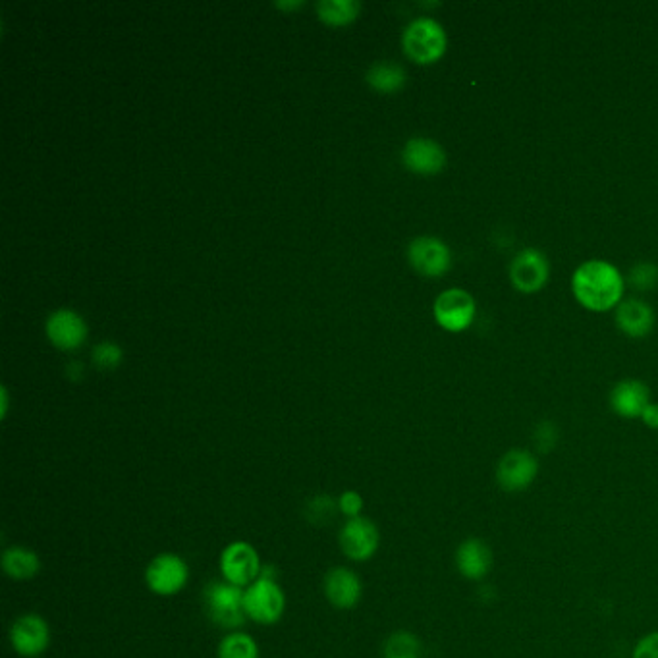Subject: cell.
I'll use <instances>...</instances> for the list:
<instances>
[{"instance_id":"obj_7","label":"cell","mask_w":658,"mask_h":658,"mask_svg":"<svg viewBox=\"0 0 658 658\" xmlns=\"http://www.w3.org/2000/svg\"><path fill=\"white\" fill-rule=\"evenodd\" d=\"M539 475V460L533 456V452L514 448L508 450L500 460L494 471L496 485L504 493H523L527 491L533 481Z\"/></svg>"},{"instance_id":"obj_26","label":"cell","mask_w":658,"mask_h":658,"mask_svg":"<svg viewBox=\"0 0 658 658\" xmlns=\"http://www.w3.org/2000/svg\"><path fill=\"white\" fill-rule=\"evenodd\" d=\"M93 359L99 367L112 369L122 361V350L112 342H103L93 350Z\"/></svg>"},{"instance_id":"obj_16","label":"cell","mask_w":658,"mask_h":658,"mask_svg":"<svg viewBox=\"0 0 658 658\" xmlns=\"http://www.w3.org/2000/svg\"><path fill=\"white\" fill-rule=\"evenodd\" d=\"M456 568L466 579L481 581L493 570V552L481 539H466L456 549Z\"/></svg>"},{"instance_id":"obj_13","label":"cell","mask_w":658,"mask_h":658,"mask_svg":"<svg viewBox=\"0 0 658 658\" xmlns=\"http://www.w3.org/2000/svg\"><path fill=\"white\" fill-rule=\"evenodd\" d=\"M325 597L334 608L350 610L357 606L363 595V583L354 570L336 566L329 570L323 581Z\"/></svg>"},{"instance_id":"obj_17","label":"cell","mask_w":658,"mask_h":658,"mask_svg":"<svg viewBox=\"0 0 658 658\" xmlns=\"http://www.w3.org/2000/svg\"><path fill=\"white\" fill-rule=\"evenodd\" d=\"M651 404L647 384L635 379H628L616 384L610 392V406L620 417L641 419L645 408Z\"/></svg>"},{"instance_id":"obj_12","label":"cell","mask_w":658,"mask_h":658,"mask_svg":"<svg viewBox=\"0 0 658 658\" xmlns=\"http://www.w3.org/2000/svg\"><path fill=\"white\" fill-rule=\"evenodd\" d=\"M408 257L413 269L423 276H442L452 265L450 249L433 236L415 238L408 249Z\"/></svg>"},{"instance_id":"obj_10","label":"cell","mask_w":658,"mask_h":658,"mask_svg":"<svg viewBox=\"0 0 658 658\" xmlns=\"http://www.w3.org/2000/svg\"><path fill=\"white\" fill-rule=\"evenodd\" d=\"M549 259L535 247H525L510 265V280L521 294H535L549 282Z\"/></svg>"},{"instance_id":"obj_14","label":"cell","mask_w":658,"mask_h":658,"mask_svg":"<svg viewBox=\"0 0 658 658\" xmlns=\"http://www.w3.org/2000/svg\"><path fill=\"white\" fill-rule=\"evenodd\" d=\"M404 165L415 174H439L446 166V153L437 141L429 138H412L402 151Z\"/></svg>"},{"instance_id":"obj_2","label":"cell","mask_w":658,"mask_h":658,"mask_svg":"<svg viewBox=\"0 0 658 658\" xmlns=\"http://www.w3.org/2000/svg\"><path fill=\"white\" fill-rule=\"evenodd\" d=\"M205 608L213 624L222 630L238 631L246 624L244 589L228 581H211L205 589Z\"/></svg>"},{"instance_id":"obj_28","label":"cell","mask_w":658,"mask_h":658,"mask_svg":"<svg viewBox=\"0 0 658 658\" xmlns=\"http://www.w3.org/2000/svg\"><path fill=\"white\" fill-rule=\"evenodd\" d=\"M556 440H558V429L554 427V423L545 421L535 429V442L541 452H550L554 448Z\"/></svg>"},{"instance_id":"obj_15","label":"cell","mask_w":658,"mask_h":658,"mask_svg":"<svg viewBox=\"0 0 658 658\" xmlns=\"http://www.w3.org/2000/svg\"><path fill=\"white\" fill-rule=\"evenodd\" d=\"M47 334L56 348L74 350L82 346L87 336V325L78 313L70 309H58L47 321Z\"/></svg>"},{"instance_id":"obj_19","label":"cell","mask_w":658,"mask_h":658,"mask_svg":"<svg viewBox=\"0 0 658 658\" xmlns=\"http://www.w3.org/2000/svg\"><path fill=\"white\" fill-rule=\"evenodd\" d=\"M2 570L14 581H29L41 572V558L35 550L14 545L2 552Z\"/></svg>"},{"instance_id":"obj_31","label":"cell","mask_w":658,"mask_h":658,"mask_svg":"<svg viewBox=\"0 0 658 658\" xmlns=\"http://www.w3.org/2000/svg\"><path fill=\"white\" fill-rule=\"evenodd\" d=\"M278 8H296V6H302V2H276Z\"/></svg>"},{"instance_id":"obj_3","label":"cell","mask_w":658,"mask_h":658,"mask_svg":"<svg viewBox=\"0 0 658 658\" xmlns=\"http://www.w3.org/2000/svg\"><path fill=\"white\" fill-rule=\"evenodd\" d=\"M244 610L247 620L273 626L280 622L286 610V595L273 577L261 576L244 589Z\"/></svg>"},{"instance_id":"obj_4","label":"cell","mask_w":658,"mask_h":658,"mask_svg":"<svg viewBox=\"0 0 658 658\" xmlns=\"http://www.w3.org/2000/svg\"><path fill=\"white\" fill-rule=\"evenodd\" d=\"M402 45L406 55L419 64H433L446 53V33L437 20L433 18H415L404 29Z\"/></svg>"},{"instance_id":"obj_11","label":"cell","mask_w":658,"mask_h":658,"mask_svg":"<svg viewBox=\"0 0 658 658\" xmlns=\"http://www.w3.org/2000/svg\"><path fill=\"white\" fill-rule=\"evenodd\" d=\"M435 319L448 332H464L475 319V300L462 288L444 290L435 302Z\"/></svg>"},{"instance_id":"obj_1","label":"cell","mask_w":658,"mask_h":658,"mask_svg":"<svg viewBox=\"0 0 658 658\" xmlns=\"http://www.w3.org/2000/svg\"><path fill=\"white\" fill-rule=\"evenodd\" d=\"M624 286V276L612 263L603 259L585 261L577 267L572 278V290L577 302L595 313L618 307L622 303Z\"/></svg>"},{"instance_id":"obj_24","label":"cell","mask_w":658,"mask_h":658,"mask_svg":"<svg viewBox=\"0 0 658 658\" xmlns=\"http://www.w3.org/2000/svg\"><path fill=\"white\" fill-rule=\"evenodd\" d=\"M338 508V502H334L329 494H319L311 500H307V520L313 523H327L334 516V510Z\"/></svg>"},{"instance_id":"obj_8","label":"cell","mask_w":658,"mask_h":658,"mask_svg":"<svg viewBox=\"0 0 658 658\" xmlns=\"http://www.w3.org/2000/svg\"><path fill=\"white\" fill-rule=\"evenodd\" d=\"M338 543L340 549L346 554V558H350L352 562H367L371 560L379 545H381V533L377 523L365 516L359 518H352L346 520L340 529L338 535Z\"/></svg>"},{"instance_id":"obj_27","label":"cell","mask_w":658,"mask_h":658,"mask_svg":"<svg viewBox=\"0 0 658 658\" xmlns=\"http://www.w3.org/2000/svg\"><path fill=\"white\" fill-rule=\"evenodd\" d=\"M338 510L342 516H346L348 520L352 518H359L363 512V496L357 491H344L338 496Z\"/></svg>"},{"instance_id":"obj_20","label":"cell","mask_w":658,"mask_h":658,"mask_svg":"<svg viewBox=\"0 0 658 658\" xmlns=\"http://www.w3.org/2000/svg\"><path fill=\"white\" fill-rule=\"evenodd\" d=\"M367 82L384 93H394L406 83V70L394 62H375L367 70Z\"/></svg>"},{"instance_id":"obj_21","label":"cell","mask_w":658,"mask_h":658,"mask_svg":"<svg viewBox=\"0 0 658 658\" xmlns=\"http://www.w3.org/2000/svg\"><path fill=\"white\" fill-rule=\"evenodd\" d=\"M219 658H261L257 641L246 631H230L222 637L217 649Z\"/></svg>"},{"instance_id":"obj_6","label":"cell","mask_w":658,"mask_h":658,"mask_svg":"<svg viewBox=\"0 0 658 658\" xmlns=\"http://www.w3.org/2000/svg\"><path fill=\"white\" fill-rule=\"evenodd\" d=\"M188 579H190V568L186 560L172 552H163L155 556L145 570V583L149 591L159 597L178 595L188 585Z\"/></svg>"},{"instance_id":"obj_9","label":"cell","mask_w":658,"mask_h":658,"mask_svg":"<svg viewBox=\"0 0 658 658\" xmlns=\"http://www.w3.org/2000/svg\"><path fill=\"white\" fill-rule=\"evenodd\" d=\"M8 637L12 649L20 657L37 658L41 657L51 645V628L43 616L28 612L14 620Z\"/></svg>"},{"instance_id":"obj_22","label":"cell","mask_w":658,"mask_h":658,"mask_svg":"<svg viewBox=\"0 0 658 658\" xmlns=\"http://www.w3.org/2000/svg\"><path fill=\"white\" fill-rule=\"evenodd\" d=\"M421 639L412 631H394L383 643V658H421Z\"/></svg>"},{"instance_id":"obj_29","label":"cell","mask_w":658,"mask_h":658,"mask_svg":"<svg viewBox=\"0 0 658 658\" xmlns=\"http://www.w3.org/2000/svg\"><path fill=\"white\" fill-rule=\"evenodd\" d=\"M631 658H658V631L639 639Z\"/></svg>"},{"instance_id":"obj_18","label":"cell","mask_w":658,"mask_h":658,"mask_svg":"<svg viewBox=\"0 0 658 658\" xmlns=\"http://www.w3.org/2000/svg\"><path fill=\"white\" fill-rule=\"evenodd\" d=\"M616 325L631 338H643L655 327V311L643 300H626L616 309Z\"/></svg>"},{"instance_id":"obj_30","label":"cell","mask_w":658,"mask_h":658,"mask_svg":"<svg viewBox=\"0 0 658 658\" xmlns=\"http://www.w3.org/2000/svg\"><path fill=\"white\" fill-rule=\"evenodd\" d=\"M641 421L649 427V429H658V404H649L645 408V412L641 415Z\"/></svg>"},{"instance_id":"obj_25","label":"cell","mask_w":658,"mask_h":658,"mask_svg":"<svg viewBox=\"0 0 658 658\" xmlns=\"http://www.w3.org/2000/svg\"><path fill=\"white\" fill-rule=\"evenodd\" d=\"M628 280L635 290H653L658 284V267L655 263H637Z\"/></svg>"},{"instance_id":"obj_5","label":"cell","mask_w":658,"mask_h":658,"mask_svg":"<svg viewBox=\"0 0 658 658\" xmlns=\"http://www.w3.org/2000/svg\"><path fill=\"white\" fill-rule=\"evenodd\" d=\"M263 566L265 564L261 562L257 549L246 541H234L226 545L220 554L222 579L242 589H246L261 577Z\"/></svg>"},{"instance_id":"obj_23","label":"cell","mask_w":658,"mask_h":658,"mask_svg":"<svg viewBox=\"0 0 658 658\" xmlns=\"http://www.w3.org/2000/svg\"><path fill=\"white\" fill-rule=\"evenodd\" d=\"M361 4L357 0H319L317 12L323 22H329L334 26L348 24L356 20Z\"/></svg>"}]
</instances>
